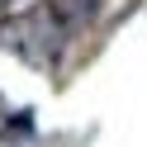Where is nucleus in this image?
Masks as SVG:
<instances>
[{"instance_id":"obj_1","label":"nucleus","mask_w":147,"mask_h":147,"mask_svg":"<svg viewBox=\"0 0 147 147\" xmlns=\"http://www.w3.org/2000/svg\"><path fill=\"white\" fill-rule=\"evenodd\" d=\"M71 33L76 29L52 10V0H48L38 10H24V14H14L10 24H0V48L14 52V57H24L29 67H52V62L62 57V48H67Z\"/></svg>"},{"instance_id":"obj_2","label":"nucleus","mask_w":147,"mask_h":147,"mask_svg":"<svg viewBox=\"0 0 147 147\" xmlns=\"http://www.w3.org/2000/svg\"><path fill=\"white\" fill-rule=\"evenodd\" d=\"M100 5H105V0H52V10H57L71 29H86V24L100 14Z\"/></svg>"},{"instance_id":"obj_3","label":"nucleus","mask_w":147,"mask_h":147,"mask_svg":"<svg viewBox=\"0 0 147 147\" xmlns=\"http://www.w3.org/2000/svg\"><path fill=\"white\" fill-rule=\"evenodd\" d=\"M0 5H14V0H0Z\"/></svg>"}]
</instances>
